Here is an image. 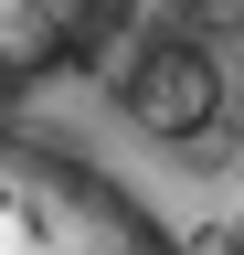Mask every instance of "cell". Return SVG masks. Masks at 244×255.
Segmentation results:
<instances>
[{"instance_id":"obj_2","label":"cell","mask_w":244,"mask_h":255,"mask_svg":"<svg viewBox=\"0 0 244 255\" xmlns=\"http://www.w3.org/2000/svg\"><path fill=\"white\" fill-rule=\"evenodd\" d=\"M117 21H128V0H0V117L21 96L64 85L75 64H96Z\"/></svg>"},{"instance_id":"obj_1","label":"cell","mask_w":244,"mask_h":255,"mask_svg":"<svg viewBox=\"0 0 244 255\" xmlns=\"http://www.w3.org/2000/svg\"><path fill=\"white\" fill-rule=\"evenodd\" d=\"M0 255H180L117 170L0 117Z\"/></svg>"},{"instance_id":"obj_3","label":"cell","mask_w":244,"mask_h":255,"mask_svg":"<svg viewBox=\"0 0 244 255\" xmlns=\"http://www.w3.org/2000/svg\"><path fill=\"white\" fill-rule=\"evenodd\" d=\"M117 107H128V128H149V138H212V117H223V64H212V43H191V32L138 43Z\"/></svg>"}]
</instances>
